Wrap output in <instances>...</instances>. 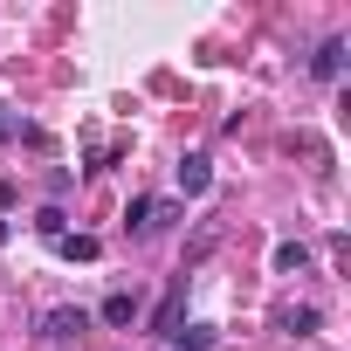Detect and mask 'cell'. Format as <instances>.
<instances>
[{"label":"cell","mask_w":351,"mask_h":351,"mask_svg":"<svg viewBox=\"0 0 351 351\" xmlns=\"http://www.w3.org/2000/svg\"><path fill=\"white\" fill-rule=\"evenodd\" d=\"M172 221H180L172 200H131V207H124V228H131V234H158V228H172Z\"/></svg>","instance_id":"cell-1"},{"label":"cell","mask_w":351,"mask_h":351,"mask_svg":"<svg viewBox=\"0 0 351 351\" xmlns=\"http://www.w3.org/2000/svg\"><path fill=\"white\" fill-rule=\"evenodd\" d=\"M83 330H90V310H69V303H62V310L42 317V337H49V344H76Z\"/></svg>","instance_id":"cell-2"},{"label":"cell","mask_w":351,"mask_h":351,"mask_svg":"<svg viewBox=\"0 0 351 351\" xmlns=\"http://www.w3.org/2000/svg\"><path fill=\"white\" fill-rule=\"evenodd\" d=\"M180 303H186V269L172 276V289L158 296V310H152V337H172V330H180Z\"/></svg>","instance_id":"cell-3"},{"label":"cell","mask_w":351,"mask_h":351,"mask_svg":"<svg viewBox=\"0 0 351 351\" xmlns=\"http://www.w3.org/2000/svg\"><path fill=\"white\" fill-rule=\"evenodd\" d=\"M207 186H214V158H207V152H186V158H180V193L200 200Z\"/></svg>","instance_id":"cell-4"},{"label":"cell","mask_w":351,"mask_h":351,"mask_svg":"<svg viewBox=\"0 0 351 351\" xmlns=\"http://www.w3.org/2000/svg\"><path fill=\"white\" fill-rule=\"evenodd\" d=\"M97 317H104V324H110V330H131V324H138V289H110V296H104V310H97Z\"/></svg>","instance_id":"cell-5"},{"label":"cell","mask_w":351,"mask_h":351,"mask_svg":"<svg viewBox=\"0 0 351 351\" xmlns=\"http://www.w3.org/2000/svg\"><path fill=\"white\" fill-rule=\"evenodd\" d=\"M310 76H324V83H337V76H344V35L317 42V56H310Z\"/></svg>","instance_id":"cell-6"},{"label":"cell","mask_w":351,"mask_h":351,"mask_svg":"<svg viewBox=\"0 0 351 351\" xmlns=\"http://www.w3.org/2000/svg\"><path fill=\"white\" fill-rule=\"evenodd\" d=\"M276 324H282L289 337H310V330H317V303H289V310H282Z\"/></svg>","instance_id":"cell-7"},{"label":"cell","mask_w":351,"mask_h":351,"mask_svg":"<svg viewBox=\"0 0 351 351\" xmlns=\"http://www.w3.org/2000/svg\"><path fill=\"white\" fill-rule=\"evenodd\" d=\"M56 248H62L69 262H97V255H104V241H97V234H62Z\"/></svg>","instance_id":"cell-8"},{"label":"cell","mask_w":351,"mask_h":351,"mask_svg":"<svg viewBox=\"0 0 351 351\" xmlns=\"http://www.w3.org/2000/svg\"><path fill=\"white\" fill-rule=\"evenodd\" d=\"M303 269H310V248L303 241H282L276 248V276H303Z\"/></svg>","instance_id":"cell-9"},{"label":"cell","mask_w":351,"mask_h":351,"mask_svg":"<svg viewBox=\"0 0 351 351\" xmlns=\"http://www.w3.org/2000/svg\"><path fill=\"white\" fill-rule=\"evenodd\" d=\"M172 344H180V351H207L214 330H207V324H186V330H172Z\"/></svg>","instance_id":"cell-10"},{"label":"cell","mask_w":351,"mask_h":351,"mask_svg":"<svg viewBox=\"0 0 351 351\" xmlns=\"http://www.w3.org/2000/svg\"><path fill=\"white\" fill-rule=\"evenodd\" d=\"M35 228H42L49 241H62V234H69V214H62V207H42V214H35Z\"/></svg>","instance_id":"cell-11"},{"label":"cell","mask_w":351,"mask_h":351,"mask_svg":"<svg viewBox=\"0 0 351 351\" xmlns=\"http://www.w3.org/2000/svg\"><path fill=\"white\" fill-rule=\"evenodd\" d=\"M14 138H21V110H14V104H0V145H14Z\"/></svg>","instance_id":"cell-12"},{"label":"cell","mask_w":351,"mask_h":351,"mask_svg":"<svg viewBox=\"0 0 351 351\" xmlns=\"http://www.w3.org/2000/svg\"><path fill=\"white\" fill-rule=\"evenodd\" d=\"M14 200V180H8V172H0V207H8Z\"/></svg>","instance_id":"cell-13"},{"label":"cell","mask_w":351,"mask_h":351,"mask_svg":"<svg viewBox=\"0 0 351 351\" xmlns=\"http://www.w3.org/2000/svg\"><path fill=\"white\" fill-rule=\"evenodd\" d=\"M8 234H14V221H8V214H0V248H8Z\"/></svg>","instance_id":"cell-14"}]
</instances>
